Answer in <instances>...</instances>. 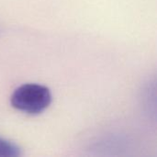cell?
<instances>
[{"label": "cell", "mask_w": 157, "mask_h": 157, "mask_svg": "<svg viewBox=\"0 0 157 157\" xmlns=\"http://www.w3.org/2000/svg\"><path fill=\"white\" fill-rule=\"evenodd\" d=\"M52 102L50 89L39 84H25L17 87L11 96V105L17 110L29 114H40Z\"/></svg>", "instance_id": "1"}, {"label": "cell", "mask_w": 157, "mask_h": 157, "mask_svg": "<svg viewBox=\"0 0 157 157\" xmlns=\"http://www.w3.org/2000/svg\"><path fill=\"white\" fill-rule=\"evenodd\" d=\"M20 155L21 150L16 144L0 138V157H17Z\"/></svg>", "instance_id": "2"}]
</instances>
